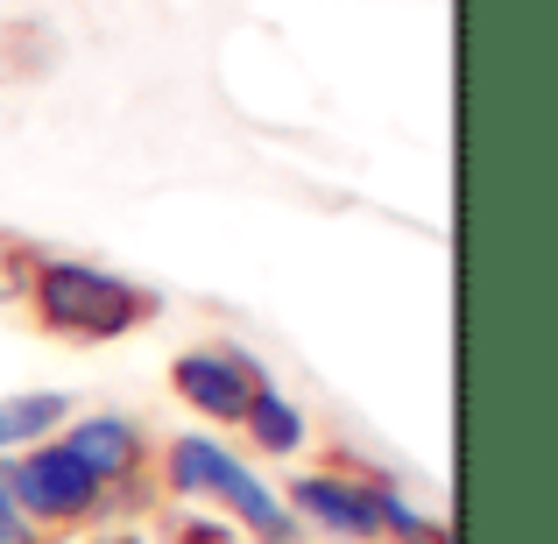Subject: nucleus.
Wrapping results in <instances>:
<instances>
[{
    "mask_svg": "<svg viewBox=\"0 0 558 544\" xmlns=\"http://www.w3.org/2000/svg\"><path fill=\"white\" fill-rule=\"evenodd\" d=\"M389 495L381 481H361V474H304L290 481V503L304 523H318V531L347 537V544H368V537H389L381 531V517H389Z\"/></svg>",
    "mask_w": 558,
    "mask_h": 544,
    "instance_id": "nucleus-5",
    "label": "nucleus"
},
{
    "mask_svg": "<svg viewBox=\"0 0 558 544\" xmlns=\"http://www.w3.org/2000/svg\"><path fill=\"white\" fill-rule=\"evenodd\" d=\"M28 269H36L28 255H14V247H0V298H22V290H28Z\"/></svg>",
    "mask_w": 558,
    "mask_h": 544,
    "instance_id": "nucleus-9",
    "label": "nucleus"
},
{
    "mask_svg": "<svg viewBox=\"0 0 558 544\" xmlns=\"http://www.w3.org/2000/svg\"><path fill=\"white\" fill-rule=\"evenodd\" d=\"M163 481L178 495H213L233 523H247V531H255V544H298V517H290V509L276 503L269 481H262L255 467H241L227 446H219V438H198V432L170 438Z\"/></svg>",
    "mask_w": 558,
    "mask_h": 544,
    "instance_id": "nucleus-2",
    "label": "nucleus"
},
{
    "mask_svg": "<svg viewBox=\"0 0 558 544\" xmlns=\"http://www.w3.org/2000/svg\"><path fill=\"white\" fill-rule=\"evenodd\" d=\"M241 432L255 438L262 452H276V460H283V452H298V446H304V410L290 403V396L276 389V382H262V396H255V403H247Z\"/></svg>",
    "mask_w": 558,
    "mask_h": 544,
    "instance_id": "nucleus-8",
    "label": "nucleus"
},
{
    "mask_svg": "<svg viewBox=\"0 0 558 544\" xmlns=\"http://www.w3.org/2000/svg\"><path fill=\"white\" fill-rule=\"evenodd\" d=\"M262 382L269 375H262L241 347H191V354L170 361V389H178L198 418H213V424H241L247 403L262 396Z\"/></svg>",
    "mask_w": 558,
    "mask_h": 544,
    "instance_id": "nucleus-4",
    "label": "nucleus"
},
{
    "mask_svg": "<svg viewBox=\"0 0 558 544\" xmlns=\"http://www.w3.org/2000/svg\"><path fill=\"white\" fill-rule=\"evenodd\" d=\"M71 460L85 467V474L99 481V488H121V481H135L142 467H149V446H142V424L135 418H113V410H99V418H78L64 432Z\"/></svg>",
    "mask_w": 558,
    "mask_h": 544,
    "instance_id": "nucleus-6",
    "label": "nucleus"
},
{
    "mask_svg": "<svg viewBox=\"0 0 558 544\" xmlns=\"http://www.w3.org/2000/svg\"><path fill=\"white\" fill-rule=\"evenodd\" d=\"M93 544H142V537H121V531H113V537H93Z\"/></svg>",
    "mask_w": 558,
    "mask_h": 544,
    "instance_id": "nucleus-12",
    "label": "nucleus"
},
{
    "mask_svg": "<svg viewBox=\"0 0 558 544\" xmlns=\"http://www.w3.org/2000/svg\"><path fill=\"white\" fill-rule=\"evenodd\" d=\"M64 418H71V396H57V389L8 396V403H0V452H28V446H43V438H57Z\"/></svg>",
    "mask_w": 558,
    "mask_h": 544,
    "instance_id": "nucleus-7",
    "label": "nucleus"
},
{
    "mask_svg": "<svg viewBox=\"0 0 558 544\" xmlns=\"http://www.w3.org/2000/svg\"><path fill=\"white\" fill-rule=\"evenodd\" d=\"M0 544H36V531H28V523L14 517V523H0Z\"/></svg>",
    "mask_w": 558,
    "mask_h": 544,
    "instance_id": "nucleus-10",
    "label": "nucleus"
},
{
    "mask_svg": "<svg viewBox=\"0 0 558 544\" xmlns=\"http://www.w3.org/2000/svg\"><path fill=\"white\" fill-rule=\"evenodd\" d=\"M8 503H14L22 523H85L107 503V488L71 460L64 438H43L22 460H8Z\"/></svg>",
    "mask_w": 558,
    "mask_h": 544,
    "instance_id": "nucleus-3",
    "label": "nucleus"
},
{
    "mask_svg": "<svg viewBox=\"0 0 558 544\" xmlns=\"http://www.w3.org/2000/svg\"><path fill=\"white\" fill-rule=\"evenodd\" d=\"M0 523H14V503H8V460H0Z\"/></svg>",
    "mask_w": 558,
    "mask_h": 544,
    "instance_id": "nucleus-11",
    "label": "nucleus"
},
{
    "mask_svg": "<svg viewBox=\"0 0 558 544\" xmlns=\"http://www.w3.org/2000/svg\"><path fill=\"white\" fill-rule=\"evenodd\" d=\"M22 298L36 304V318L57 333V340H78V347L128 340L135 326H149V318H156V298L142 283L99 269V262H71V255L36 262Z\"/></svg>",
    "mask_w": 558,
    "mask_h": 544,
    "instance_id": "nucleus-1",
    "label": "nucleus"
}]
</instances>
